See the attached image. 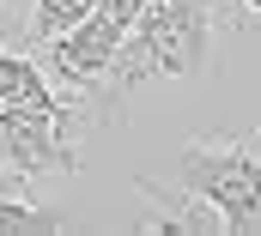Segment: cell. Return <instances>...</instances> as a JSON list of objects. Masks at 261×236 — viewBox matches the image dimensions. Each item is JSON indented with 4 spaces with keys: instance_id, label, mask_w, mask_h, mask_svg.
I'll return each instance as SVG.
<instances>
[{
    "instance_id": "cell-8",
    "label": "cell",
    "mask_w": 261,
    "mask_h": 236,
    "mask_svg": "<svg viewBox=\"0 0 261 236\" xmlns=\"http://www.w3.org/2000/svg\"><path fill=\"white\" fill-rule=\"evenodd\" d=\"M91 6H97V0H37V6H31V24H24V37L49 49V43H55L61 31H73V24H79Z\"/></svg>"
},
{
    "instance_id": "cell-4",
    "label": "cell",
    "mask_w": 261,
    "mask_h": 236,
    "mask_svg": "<svg viewBox=\"0 0 261 236\" xmlns=\"http://www.w3.org/2000/svg\"><path fill=\"white\" fill-rule=\"evenodd\" d=\"M134 12H140V0H97L73 31H61V37L49 43V73H55V85H61L67 97L91 103V91L103 85L110 61H116L122 37H128ZM85 115H91V109H85Z\"/></svg>"
},
{
    "instance_id": "cell-9",
    "label": "cell",
    "mask_w": 261,
    "mask_h": 236,
    "mask_svg": "<svg viewBox=\"0 0 261 236\" xmlns=\"http://www.w3.org/2000/svg\"><path fill=\"white\" fill-rule=\"evenodd\" d=\"M237 6H243V12H255V18H261V0H237Z\"/></svg>"
},
{
    "instance_id": "cell-7",
    "label": "cell",
    "mask_w": 261,
    "mask_h": 236,
    "mask_svg": "<svg viewBox=\"0 0 261 236\" xmlns=\"http://www.w3.org/2000/svg\"><path fill=\"white\" fill-rule=\"evenodd\" d=\"M55 97H67L55 73H43L18 49H0V109H31V103H55Z\"/></svg>"
},
{
    "instance_id": "cell-2",
    "label": "cell",
    "mask_w": 261,
    "mask_h": 236,
    "mask_svg": "<svg viewBox=\"0 0 261 236\" xmlns=\"http://www.w3.org/2000/svg\"><path fill=\"white\" fill-rule=\"evenodd\" d=\"M176 182L225 218V230H261V127L255 133H195L176 158Z\"/></svg>"
},
{
    "instance_id": "cell-3",
    "label": "cell",
    "mask_w": 261,
    "mask_h": 236,
    "mask_svg": "<svg viewBox=\"0 0 261 236\" xmlns=\"http://www.w3.org/2000/svg\"><path fill=\"white\" fill-rule=\"evenodd\" d=\"M97 121L85 115L79 97L31 103V109H0V170L31 182H67L85 164V133Z\"/></svg>"
},
{
    "instance_id": "cell-5",
    "label": "cell",
    "mask_w": 261,
    "mask_h": 236,
    "mask_svg": "<svg viewBox=\"0 0 261 236\" xmlns=\"http://www.w3.org/2000/svg\"><path fill=\"white\" fill-rule=\"evenodd\" d=\"M134 200H140V224H146V230H170V236H213V230H225V218L200 200L189 182L134 176Z\"/></svg>"
},
{
    "instance_id": "cell-1",
    "label": "cell",
    "mask_w": 261,
    "mask_h": 236,
    "mask_svg": "<svg viewBox=\"0 0 261 236\" xmlns=\"http://www.w3.org/2000/svg\"><path fill=\"white\" fill-rule=\"evenodd\" d=\"M213 49H219V6L213 0H140L128 37L110 61L103 85L91 91V121L110 127V121L128 115V103L146 91V85H182V79H200L213 67Z\"/></svg>"
},
{
    "instance_id": "cell-6",
    "label": "cell",
    "mask_w": 261,
    "mask_h": 236,
    "mask_svg": "<svg viewBox=\"0 0 261 236\" xmlns=\"http://www.w3.org/2000/svg\"><path fill=\"white\" fill-rule=\"evenodd\" d=\"M61 224L67 218L37 194L31 176L0 170V236H49V230H61Z\"/></svg>"
}]
</instances>
